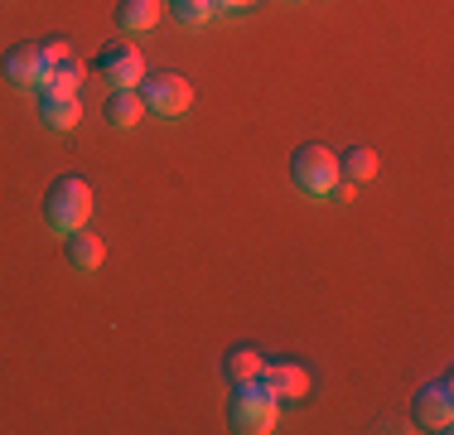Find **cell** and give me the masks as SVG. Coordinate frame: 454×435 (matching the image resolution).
Returning a JSON list of instances; mask_svg holds the SVG:
<instances>
[{"label": "cell", "mask_w": 454, "mask_h": 435, "mask_svg": "<svg viewBox=\"0 0 454 435\" xmlns=\"http://www.w3.org/2000/svg\"><path fill=\"white\" fill-rule=\"evenodd\" d=\"M88 218H92V184L82 174H59L44 194V223L68 237L78 227H88Z\"/></svg>", "instance_id": "cell-1"}, {"label": "cell", "mask_w": 454, "mask_h": 435, "mask_svg": "<svg viewBox=\"0 0 454 435\" xmlns=\"http://www.w3.org/2000/svg\"><path fill=\"white\" fill-rule=\"evenodd\" d=\"M290 179H295V189L309 194V199H339V189H343L339 155H333L329 146H319V140H309V146H300L295 155H290Z\"/></svg>", "instance_id": "cell-2"}, {"label": "cell", "mask_w": 454, "mask_h": 435, "mask_svg": "<svg viewBox=\"0 0 454 435\" xmlns=\"http://www.w3.org/2000/svg\"><path fill=\"white\" fill-rule=\"evenodd\" d=\"M227 421L242 435H271L280 426V401L262 383H237L227 397Z\"/></svg>", "instance_id": "cell-3"}, {"label": "cell", "mask_w": 454, "mask_h": 435, "mask_svg": "<svg viewBox=\"0 0 454 435\" xmlns=\"http://www.w3.org/2000/svg\"><path fill=\"white\" fill-rule=\"evenodd\" d=\"M140 97H145V112L165 116V122H179V116L193 107V87L175 68H160L155 78L145 73V78H140Z\"/></svg>", "instance_id": "cell-4"}, {"label": "cell", "mask_w": 454, "mask_h": 435, "mask_svg": "<svg viewBox=\"0 0 454 435\" xmlns=\"http://www.w3.org/2000/svg\"><path fill=\"white\" fill-rule=\"evenodd\" d=\"M411 421H416L420 431H435V435L454 431V387H450V373H440L435 383H426L416 397H411Z\"/></svg>", "instance_id": "cell-5"}, {"label": "cell", "mask_w": 454, "mask_h": 435, "mask_svg": "<svg viewBox=\"0 0 454 435\" xmlns=\"http://www.w3.org/2000/svg\"><path fill=\"white\" fill-rule=\"evenodd\" d=\"M271 397L286 407V401H305L309 387H315V373H309L300 358H266L262 363V377H256Z\"/></svg>", "instance_id": "cell-6"}, {"label": "cell", "mask_w": 454, "mask_h": 435, "mask_svg": "<svg viewBox=\"0 0 454 435\" xmlns=\"http://www.w3.org/2000/svg\"><path fill=\"white\" fill-rule=\"evenodd\" d=\"M97 78H102L106 87H140V78H145V59H140V49L131 39H112L102 44V53H97Z\"/></svg>", "instance_id": "cell-7"}, {"label": "cell", "mask_w": 454, "mask_h": 435, "mask_svg": "<svg viewBox=\"0 0 454 435\" xmlns=\"http://www.w3.org/2000/svg\"><path fill=\"white\" fill-rule=\"evenodd\" d=\"M5 78L15 87H44L49 83L44 49H39V44H15V49L5 53Z\"/></svg>", "instance_id": "cell-8"}, {"label": "cell", "mask_w": 454, "mask_h": 435, "mask_svg": "<svg viewBox=\"0 0 454 435\" xmlns=\"http://www.w3.org/2000/svg\"><path fill=\"white\" fill-rule=\"evenodd\" d=\"M39 116H44L49 130H73L82 122V97L78 92H53V87H39Z\"/></svg>", "instance_id": "cell-9"}, {"label": "cell", "mask_w": 454, "mask_h": 435, "mask_svg": "<svg viewBox=\"0 0 454 435\" xmlns=\"http://www.w3.org/2000/svg\"><path fill=\"white\" fill-rule=\"evenodd\" d=\"M63 261H68L73 271H97L106 261V242L97 233H88V227H78V233L63 237Z\"/></svg>", "instance_id": "cell-10"}, {"label": "cell", "mask_w": 454, "mask_h": 435, "mask_svg": "<svg viewBox=\"0 0 454 435\" xmlns=\"http://www.w3.org/2000/svg\"><path fill=\"white\" fill-rule=\"evenodd\" d=\"M102 116H106V122H112L116 130L140 126V116H145V97H140V87H116V92L106 97Z\"/></svg>", "instance_id": "cell-11"}, {"label": "cell", "mask_w": 454, "mask_h": 435, "mask_svg": "<svg viewBox=\"0 0 454 435\" xmlns=\"http://www.w3.org/2000/svg\"><path fill=\"white\" fill-rule=\"evenodd\" d=\"M262 363H266V358H262V348H256V344H232L223 353V377L232 387L237 383H256V377H262Z\"/></svg>", "instance_id": "cell-12"}, {"label": "cell", "mask_w": 454, "mask_h": 435, "mask_svg": "<svg viewBox=\"0 0 454 435\" xmlns=\"http://www.w3.org/2000/svg\"><path fill=\"white\" fill-rule=\"evenodd\" d=\"M160 15H165V0H116V25H121L126 35H145V29H155Z\"/></svg>", "instance_id": "cell-13"}, {"label": "cell", "mask_w": 454, "mask_h": 435, "mask_svg": "<svg viewBox=\"0 0 454 435\" xmlns=\"http://www.w3.org/2000/svg\"><path fill=\"white\" fill-rule=\"evenodd\" d=\"M339 170L348 174V179H358V184L377 179V150H367V146H353L348 155H339Z\"/></svg>", "instance_id": "cell-14"}, {"label": "cell", "mask_w": 454, "mask_h": 435, "mask_svg": "<svg viewBox=\"0 0 454 435\" xmlns=\"http://www.w3.org/2000/svg\"><path fill=\"white\" fill-rule=\"evenodd\" d=\"M213 10H218L213 0H169V15H175L184 29H189V25H208Z\"/></svg>", "instance_id": "cell-15"}, {"label": "cell", "mask_w": 454, "mask_h": 435, "mask_svg": "<svg viewBox=\"0 0 454 435\" xmlns=\"http://www.w3.org/2000/svg\"><path fill=\"white\" fill-rule=\"evenodd\" d=\"M44 87H53V92H78V87H82V63L73 59V63L49 68V83H44Z\"/></svg>", "instance_id": "cell-16"}, {"label": "cell", "mask_w": 454, "mask_h": 435, "mask_svg": "<svg viewBox=\"0 0 454 435\" xmlns=\"http://www.w3.org/2000/svg\"><path fill=\"white\" fill-rule=\"evenodd\" d=\"M39 49H44V63H49V68H59V63H73V59H78V53H73V44L63 39V35L39 39Z\"/></svg>", "instance_id": "cell-17"}, {"label": "cell", "mask_w": 454, "mask_h": 435, "mask_svg": "<svg viewBox=\"0 0 454 435\" xmlns=\"http://www.w3.org/2000/svg\"><path fill=\"white\" fill-rule=\"evenodd\" d=\"M213 5H218V10H252L256 0H213Z\"/></svg>", "instance_id": "cell-18"}]
</instances>
